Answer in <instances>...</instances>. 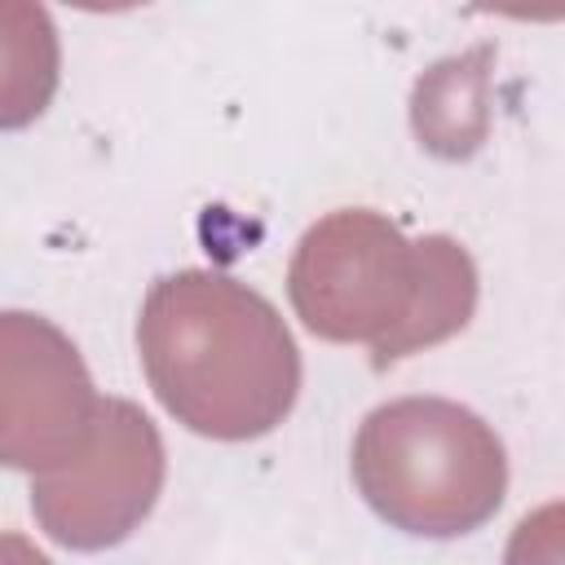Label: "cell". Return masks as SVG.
<instances>
[{
  "mask_svg": "<svg viewBox=\"0 0 565 565\" xmlns=\"http://www.w3.org/2000/svg\"><path fill=\"white\" fill-rule=\"evenodd\" d=\"M424 247L371 207H340L305 230L287 291L300 322L340 344H371L384 371L402 358L406 327L419 305Z\"/></svg>",
  "mask_w": 565,
  "mask_h": 565,
  "instance_id": "3",
  "label": "cell"
},
{
  "mask_svg": "<svg viewBox=\"0 0 565 565\" xmlns=\"http://www.w3.org/2000/svg\"><path fill=\"white\" fill-rule=\"evenodd\" d=\"M362 499L397 530L455 539L486 525L508 490L494 428L446 397H397L375 406L353 441Z\"/></svg>",
  "mask_w": 565,
  "mask_h": 565,
  "instance_id": "2",
  "label": "cell"
},
{
  "mask_svg": "<svg viewBox=\"0 0 565 565\" xmlns=\"http://www.w3.org/2000/svg\"><path fill=\"white\" fill-rule=\"evenodd\" d=\"M0 565H53L31 539L22 534H0Z\"/></svg>",
  "mask_w": 565,
  "mask_h": 565,
  "instance_id": "8",
  "label": "cell"
},
{
  "mask_svg": "<svg viewBox=\"0 0 565 565\" xmlns=\"http://www.w3.org/2000/svg\"><path fill=\"white\" fill-rule=\"evenodd\" d=\"M486 62L490 49H477L468 57H450L441 66H433L419 84H415V132L428 150L437 154H468L481 146L486 137Z\"/></svg>",
  "mask_w": 565,
  "mask_h": 565,
  "instance_id": "7",
  "label": "cell"
},
{
  "mask_svg": "<svg viewBox=\"0 0 565 565\" xmlns=\"http://www.w3.org/2000/svg\"><path fill=\"white\" fill-rule=\"evenodd\" d=\"M57 31L40 4L0 0V128L44 115L57 88Z\"/></svg>",
  "mask_w": 565,
  "mask_h": 565,
  "instance_id": "6",
  "label": "cell"
},
{
  "mask_svg": "<svg viewBox=\"0 0 565 565\" xmlns=\"http://www.w3.org/2000/svg\"><path fill=\"white\" fill-rule=\"evenodd\" d=\"M163 486V441L150 415L124 397L97 402L84 446L31 486L35 521L62 547H110L154 508Z\"/></svg>",
  "mask_w": 565,
  "mask_h": 565,
  "instance_id": "4",
  "label": "cell"
},
{
  "mask_svg": "<svg viewBox=\"0 0 565 565\" xmlns=\"http://www.w3.org/2000/svg\"><path fill=\"white\" fill-rule=\"evenodd\" d=\"M79 349L40 313H0V463L49 472L71 459L97 415Z\"/></svg>",
  "mask_w": 565,
  "mask_h": 565,
  "instance_id": "5",
  "label": "cell"
},
{
  "mask_svg": "<svg viewBox=\"0 0 565 565\" xmlns=\"http://www.w3.org/2000/svg\"><path fill=\"white\" fill-rule=\"evenodd\" d=\"M137 344L159 402L216 441L269 433L300 388V353L278 309L212 269L154 282L137 318Z\"/></svg>",
  "mask_w": 565,
  "mask_h": 565,
  "instance_id": "1",
  "label": "cell"
}]
</instances>
